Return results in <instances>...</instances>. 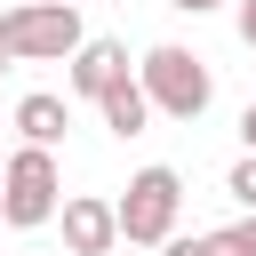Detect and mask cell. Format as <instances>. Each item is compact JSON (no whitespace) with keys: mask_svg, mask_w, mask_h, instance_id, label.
Instances as JSON below:
<instances>
[{"mask_svg":"<svg viewBox=\"0 0 256 256\" xmlns=\"http://www.w3.org/2000/svg\"><path fill=\"white\" fill-rule=\"evenodd\" d=\"M80 8L72 0H16L0 16V56L8 64H72L80 56Z\"/></svg>","mask_w":256,"mask_h":256,"instance_id":"1","label":"cell"},{"mask_svg":"<svg viewBox=\"0 0 256 256\" xmlns=\"http://www.w3.org/2000/svg\"><path fill=\"white\" fill-rule=\"evenodd\" d=\"M136 88H144V104L152 112H168V120H200L208 104H216V80H208V64L192 56V48H152L144 64H136Z\"/></svg>","mask_w":256,"mask_h":256,"instance_id":"2","label":"cell"},{"mask_svg":"<svg viewBox=\"0 0 256 256\" xmlns=\"http://www.w3.org/2000/svg\"><path fill=\"white\" fill-rule=\"evenodd\" d=\"M56 208H64L56 152H32V144H16V152L0 160V224L32 232V224H56Z\"/></svg>","mask_w":256,"mask_h":256,"instance_id":"3","label":"cell"},{"mask_svg":"<svg viewBox=\"0 0 256 256\" xmlns=\"http://www.w3.org/2000/svg\"><path fill=\"white\" fill-rule=\"evenodd\" d=\"M176 208H184V176L176 168H136L128 192L112 200V224L136 248H160V240H176Z\"/></svg>","mask_w":256,"mask_h":256,"instance_id":"4","label":"cell"},{"mask_svg":"<svg viewBox=\"0 0 256 256\" xmlns=\"http://www.w3.org/2000/svg\"><path fill=\"white\" fill-rule=\"evenodd\" d=\"M56 216H64V248H72V256H112V240H120V224H112V200H96V192H72Z\"/></svg>","mask_w":256,"mask_h":256,"instance_id":"5","label":"cell"},{"mask_svg":"<svg viewBox=\"0 0 256 256\" xmlns=\"http://www.w3.org/2000/svg\"><path fill=\"white\" fill-rule=\"evenodd\" d=\"M120 80H128V48H120V40H80V56H72V96H96V104H104Z\"/></svg>","mask_w":256,"mask_h":256,"instance_id":"6","label":"cell"},{"mask_svg":"<svg viewBox=\"0 0 256 256\" xmlns=\"http://www.w3.org/2000/svg\"><path fill=\"white\" fill-rule=\"evenodd\" d=\"M64 128H72L64 96H48V88H40V96H24V104H16V136H24L32 152H56V144H64Z\"/></svg>","mask_w":256,"mask_h":256,"instance_id":"7","label":"cell"},{"mask_svg":"<svg viewBox=\"0 0 256 256\" xmlns=\"http://www.w3.org/2000/svg\"><path fill=\"white\" fill-rule=\"evenodd\" d=\"M104 128H112V136H144V128H152V104H144L136 80H120V88L104 96Z\"/></svg>","mask_w":256,"mask_h":256,"instance_id":"8","label":"cell"},{"mask_svg":"<svg viewBox=\"0 0 256 256\" xmlns=\"http://www.w3.org/2000/svg\"><path fill=\"white\" fill-rule=\"evenodd\" d=\"M208 256H256V216H240V224L208 232Z\"/></svg>","mask_w":256,"mask_h":256,"instance_id":"9","label":"cell"},{"mask_svg":"<svg viewBox=\"0 0 256 256\" xmlns=\"http://www.w3.org/2000/svg\"><path fill=\"white\" fill-rule=\"evenodd\" d=\"M224 192H232V200H240V208L256 216V160H248V152L232 160V176H224Z\"/></svg>","mask_w":256,"mask_h":256,"instance_id":"10","label":"cell"},{"mask_svg":"<svg viewBox=\"0 0 256 256\" xmlns=\"http://www.w3.org/2000/svg\"><path fill=\"white\" fill-rule=\"evenodd\" d=\"M160 256H208V232H176V240H160Z\"/></svg>","mask_w":256,"mask_h":256,"instance_id":"11","label":"cell"},{"mask_svg":"<svg viewBox=\"0 0 256 256\" xmlns=\"http://www.w3.org/2000/svg\"><path fill=\"white\" fill-rule=\"evenodd\" d=\"M168 8H184V16H208V8H240V0H168Z\"/></svg>","mask_w":256,"mask_h":256,"instance_id":"12","label":"cell"},{"mask_svg":"<svg viewBox=\"0 0 256 256\" xmlns=\"http://www.w3.org/2000/svg\"><path fill=\"white\" fill-rule=\"evenodd\" d=\"M240 144H248V160H256V96H248V112H240Z\"/></svg>","mask_w":256,"mask_h":256,"instance_id":"13","label":"cell"},{"mask_svg":"<svg viewBox=\"0 0 256 256\" xmlns=\"http://www.w3.org/2000/svg\"><path fill=\"white\" fill-rule=\"evenodd\" d=\"M240 40L256 48V0H240Z\"/></svg>","mask_w":256,"mask_h":256,"instance_id":"14","label":"cell"},{"mask_svg":"<svg viewBox=\"0 0 256 256\" xmlns=\"http://www.w3.org/2000/svg\"><path fill=\"white\" fill-rule=\"evenodd\" d=\"M0 72H8V56H0Z\"/></svg>","mask_w":256,"mask_h":256,"instance_id":"15","label":"cell"},{"mask_svg":"<svg viewBox=\"0 0 256 256\" xmlns=\"http://www.w3.org/2000/svg\"><path fill=\"white\" fill-rule=\"evenodd\" d=\"M0 256H8V248H0Z\"/></svg>","mask_w":256,"mask_h":256,"instance_id":"16","label":"cell"}]
</instances>
